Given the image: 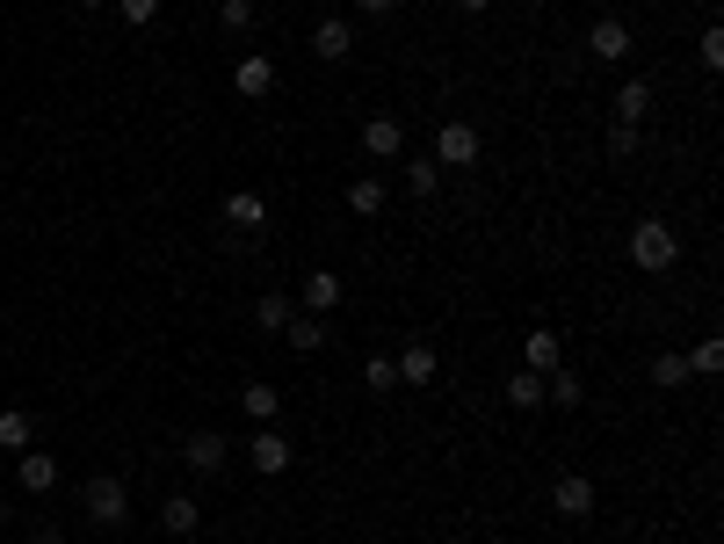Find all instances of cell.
Instances as JSON below:
<instances>
[{"label": "cell", "mask_w": 724, "mask_h": 544, "mask_svg": "<svg viewBox=\"0 0 724 544\" xmlns=\"http://www.w3.org/2000/svg\"><path fill=\"white\" fill-rule=\"evenodd\" d=\"M80 509H87V523L123 530V523H131V493H123V479H117V472H95V479L80 487Z\"/></svg>", "instance_id": "6da1fadb"}, {"label": "cell", "mask_w": 724, "mask_h": 544, "mask_svg": "<svg viewBox=\"0 0 724 544\" xmlns=\"http://www.w3.org/2000/svg\"><path fill=\"white\" fill-rule=\"evenodd\" d=\"M630 262H638L645 276H659V269H673V262H681V240H673V226H667V218H645V226L630 232Z\"/></svg>", "instance_id": "7a4b0ae2"}, {"label": "cell", "mask_w": 724, "mask_h": 544, "mask_svg": "<svg viewBox=\"0 0 724 544\" xmlns=\"http://www.w3.org/2000/svg\"><path fill=\"white\" fill-rule=\"evenodd\" d=\"M479 153H485V139H479V123H464V117H449L442 131H435V167H479Z\"/></svg>", "instance_id": "3957f363"}, {"label": "cell", "mask_w": 724, "mask_h": 544, "mask_svg": "<svg viewBox=\"0 0 724 544\" xmlns=\"http://www.w3.org/2000/svg\"><path fill=\"white\" fill-rule=\"evenodd\" d=\"M224 450H232V443H224L218 428H196V436H182V465H189L196 479H218V472H224Z\"/></svg>", "instance_id": "277c9868"}, {"label": "cell", "mask_w": 724, "mask_h": 544, "mask_svg": "<svg viewBox=\"0 0 724 544\" xmlns=\"http://www.w3.org/2000/svg\"><path fill=\"white\" fill-rule=\"evenodd\" d=\"M551 509L566 515V523H586V515H594V479H586V472H558Z\"/></svg>", "instance_id": "5b68a950"}, {"label": "cell", "mask_w": 724, "mask_h": 544, "mask_svg": "<svg viewBox=\"0 0 724 544\" xmlns=\"http://www.w3.org/2000/svg\"><path fill=\"white\" fill-rule=\"evenodd\" d=\"M586 52L602 58V66H623V58L638 52V44H630V22H616V15H602V22H594V30H586Z\"/></svg>", "instance_id": "8992f818"}, {"label": "cell", "mask_w": 724, "mask_h": 544, "mask_svg": "<svg viewBox=\"0 0 724 544\" xmlns=\"http://www.w3.org/2000/svg\"><path fill=\"white\" fill-rule=\"evenodd\" d=\"M246 457H254V472H261V479H283V472H290V457H297V450H290V443L276 436V428H254V443H246Z\"/></svg>", "instance_id": "52a82bcc"}, {"label": "cell", "mask_w": 724, "mask_h": 544, "mask_svg": "<svg viewBox=\"0 0 724 544\" xmlns=\"http://www.w3.org/2000/svg\"><path fill=\"white\" fill-rule=\"evenodd\" d=\"M355 52V30H348L341 15H327V22H311V58H327V66H341V58Z\"/></svg>", "instance_id": "ba28073f"}, {"label": "cell", "mask_w": 724, "mask_h": 544, "mask_svg": "<svg viewBox=\"0 0 724 544\" xmlns=\"http://www.w3.org/2000/svg\"><path fill=\"white\" fill-rule=\"evenodd\" d=\"M362 153H370V160H398V153H406V123H398V117H370V123H362Z\"/></svg>", "instance_id": "9c48e42d"}, {"label": "cell", "mask_w": 724, "mask_h": 544, "mask_svg": "<svg viewBox=\"0 0 724 544\" xmlns=\"http://www.w3.org/2000/svg\"><path fill=\"white\" fill-rule=\"evenodd\" d=\"M218 218H224L232 232H261V226H268V204H261L254 189H232V196L218 204Z\"/></svg>", "instance_id": "30bf717a"}, {"label": "cell", "mask_w": 724, "mask_h": 544, "mask_svg": "<svg viewBox=\"0 0 724 544\" xmlns=\"http://www.w3.org/2000/svg\"><path fill=\"white\" fill-rule=\"evenodd\" d=\"M392 370H398V385H414V392H420V385H435V370H442V363H435V341H406Z\"/></svg>", "instance_id": "8fae6325"}, {"label": "cell", "mask_w": 724, "mask_h": 544, "mask_svg": "<svg viewBox=\"0 0 724 544\" xmlns=\"http://www.w3.org/2000/svg\"><path fill=\"white\" fill-rule=\"evenodd\" d=\"M196 523H204V501H196V493H167V501H160V530H167V537H196Z\"/></svg>", "instance_id": "7c38bea8"}, {"label": "cell", "mask_w": 724, "mask_h": 544, "mask_svg": "<svg viewBox=\"0 0 724 544\" xmlns=\"http://www.w3.org/2000/svg\"><path fill=\"white\" fill-rule=\"evenodd\" d=\"M15 479H22V493H52L58 487V457L52 450H22L15 457Z\"/></svg>", "instance_id": "4fadbf2b"}, {"label": "cell", "mask_w": 724, "mask_h": 544, "mask_svg": "<svg viewBox=\"0 0 724 544\" xmlns=\"http://www.w3.org/2000/svg\"><path fill=\"white\" fill-rule=\"evenodd\" d=\"M232 88L246 95V102H261V95H276V58H240V73H232Z\"/></svg>", "instance_id": "5bb4252c"}, {"label": "cell", "mask_w": 724, "mask_h": 544, "mask_svg": "<svg viewBox=\"0 0 724 544\" xmlns=\"http://www.w3.org/2000/svg\"><path fill=\"white\" fill-rule=\"evenodd\" d=\"M522 356H529V370H536V378H551V370L566 363V341L536 327V334H522Z\"/></svg>", "instance_id": "9a60e30c"}, {"label": "cell", "mask_w": 724, "mask_h": 544, "mask_svg": "<svg viewBox=\"0 0 724 544\" xmlns=\"http://www.w3.org/2000/svg\"><path fill=\"white\" fill-rule=\"evenodd\" d=\"M283 341H290L297 356H319V349L333 341V334H327V319H319V313H297L290 327H283Z\"/></svg>", "instance_id": "2e32d148"}, {"label": "cell", "mask_w": 724, "mask_h": 544, "mask_svg": "<svg viewBox=\"0 0 724 544\" xmlns=\"http://www.w3.org/2000/svg\"><path fill=\"white\" fill-rule=\"evenodd\" d=\"M333 305H341V276H333V269H311V276H305V313L327 319Z\"/></svg>", "instance_id": "e0dca14e"}, {"label": "cell", "mask_w": 724, "mask_h": 544, "mask_svg": "<svg viewBox=\"0 0 724 544\" xmlns=\"http://www.w3.org/2000/svg\"><path fill=\"white\" fill-rule=\"evenodd\" d=\"M544 400H551V406H566V414H572V406H580V400H586V385H580V370H572V363H558V370H551V378H544Z\"/></svg>", "instance_id": "ac0fdd59"}, {"label": "cell", "mask_w": 724, "mask_h": 544, "mask_svg": "<svg viewBox=\"0 0 724 544\" xmlns=\"http://www.w3.org/2000/svg\"><path fill=\"white\" fill-rule=\"evenodd\" d=\"M384 204H392V189H384V182H377V175H362V182H348V211H355V218H377V211H384Z\"/></svg>", "instance_id": "d6986e66"}, {"label": "cell", "mask_w": 724, "mask_h": 544, "mask_svg": "<svg viewBox=\"0 0 724 544\" xmlns=\"http://www.w3.org/2000/svg\"><path fill=\"white\" fill-rule=\"evenodd\" d=\"M240 406L254 414L261 428H276V414H283V392H276V385H246V392H240Z\"/></svg>", "instance_id": "ffe728a7"}, {"label": "cell", "mask_w": 724, "mask_h": 544, "mask_svg": "<svg viewBox=\"0 0 724 544\" xmlns=\"http://www.w3.org/2000/svg\"><path fill=\"white\" fill-rule=\"evenodd\" d=\"M652 109V80H623L616 88V123H638Z\"/></svg>", "instance_id": "44dd1931"}, {"label": "cell", "mask_w": 724, "mask_h": 544, "mask_svg": "<svg viewBox=\"0 0 724 544\" xmlns=\"http://www.w3.org/2000/svg\"><path fill=\"white\" fill-rule=\"evenodd\" d=\"M254 319H261V327H268V334H283V327H290V319H297V298H290V291H268V298L254 305Z\"/></svg>", "instance_id": "7402d4cb"}, {"label": "cell", "mask_w": 724, "mask_h": 544, "mask_svg": "<svg viewBox=\"0 0 724 544\" xmlns=\"http://www.w3.org/2000/svg\"><path fill=\"white\" fill-rule=\"evenodd\" d=\"M652 385H659V392H681V385H689V356H681V349L652 356Z\"/></svg>", "instance_id": "603a6c76"}, {"label": "cell", "mask_w": 724, "mask_h": 544, "mask_svg": "<svg viewBox=\"0 0 724 544\" xmlns=\"http://www.w3.org/2000/svg\"><path fill=\"white\" fill-rule=\"evenodd\" d=\"M507 406H515V414L544 406V378H536V370H515V378H507Z\"/></svg>", "instance_id": "cb8c5ba5"}, {"label": "cell", "mask_w": 724, "mask_h": 544, "mask_svg": "<svg viewBox=\"0 0 724 544\" xmlns=\"http://www.w3.org/2000/svg\"><path fill=\"white\" fill-rule=\"evenodd\" d=\"M30 436H36V422L8 406V414H0V450H30Z\"/></svg>", "instance_id": "d4e9b609"}, {"label": "cell", "mask_w": 724, "mask_h": 544, "mask_svg": "<svg viewBox=\"0 0 724 544\" xmlns=\"http://www.w3.org/2000/svg\"><path fill=\"white\" fill-rule=\"evenodd\" d=\"M218 30L246 36V30H254V0H218Z\"/></svg>", "instance_id": "484cf974"}, {"label": "cell", "mask_w": 724, "mask_h": 544, "mask_svg": "<svg viewBox=\"0 0 724 544\" xmlns=\"http://www.w3.org/2000/svg\"><path fill=\"white\" fill-rule=\"evenodd\" d=\"M406 189L435 196V189H442V167H435V160H406Z\"/></svg>", "instance_id": "4316f807"}, {"label": "cell", "mask_w": 724, "mask_h": 544, "mask_svg": "<svg viewBox=\"0 0 724 544\" xmlns=\"http://www.w3.org/2000/svg\"><path fill=\"white\" fill-rule=\"evenodd\" d=\"M724 370V341H695V356H689V378H717Z\"/></svg>", "instance_id": "83f0119b"}, {"label": "cell", "mask_w": 724, "mask_h": 544, "mask_svg": "<svg viewBox=\"0 0 724 544\" xmlns=\"http://www.w3.org/2000/svg\"><path fill=\"white\" fill-rule=\"evenodd\" d=\"M362 385H370V392H398V370H392V356H370V363H362Z\"/></svg>", "instance_id": "f1b7e54d"}, {"label": "cell", "mask_w": 724, "mask_h": 544, "mask_svg": "<svg viewBox=\"0 0 724 544\" xmlns=\"http://www.w3.org/2000/svg\"><path fill=\"white\" fill-rule=\"evenodd\" d=\"M608 160H638V123H608Z\"/></svg>", "instance_id": "f546056e"}, {"label": "cell", "mask_w": 724, "mask_h": 544, "mask_svg": "<svg viewBox=\"0 0 724 544\" xmlns=\"http://www.w3.org/2000/svg\"><path fill=\"white\" fill-rule=\"evenodd\" d=\"M117 15H123V22H131V30H145V22H153V15H160V0H117Z\"/></svg>", "instance_id": "4dcf8cb0"}, {"label": "cell", "mask_w": 724, "mask_h": 544, "mask_svg": "<svg viewBox=\"0 0 724 544\" xmlns=\"http://www.w3.org/2000/svg\"><path fill=\"white\" fill-rule=\"evenodd\" d=\"M695 52H703V66H710V73L724 66V30H717V22H710V30H703V44H695Z\"/></svg>", "instance_id": "1f68e13d"}, {"label": "cell", "mask_w": 724, "mask_h": 544, "mask_svg": "<svg viewBox=\"0 0 724 544\" xmlns=\"http://www.w3.org/2000/svg\"><path fill=\"white\" fill-rule=\"evenodd\" d=\"M355 8H362V15H370V22H384V15H392V8H398V0H355Z\"/></svg>", "instance_id": "d6a6232c"}, {"label": "cell", "mask_w": 724, "mask_h": 544, "mask_svg": "<svg viewBox=\"0 0 724 544\" xmlns=\"http://www.w3.org/2000/svg\"><path fill=\"white\" fill-rule=\"evenodd\" d=\"M30 544H66V530H52V523H44V530H36Z\"/></svg>", "instance_id": "836d02e7"}, {"label": "cell", "mask_w": 724, "mask_h": 544, "mask_svg": "<svg viewBox=\"0 0 724 544\" xmlns=\"http://www.w3.org/2000/svg\"><path fill=\"white\" fill-rule=\"evenodd\" d=\"M457 8H464V15H485V8H493V0H457Z\"/></svg>", "instance_id": "e575fe53"}, {"label": "cell", "mask_w": 724, "mask_h": 544, "mask_svg": "<svg viewBox=\"0 0 724 544\" xmlns=\"http://www.w3.org/2000/svg\"><path fill=\"white\" fill-rule=\"evenodd\" d=\"M80 8H109V0H80Z\"/></svg>", "instance_id": "d590c367"}, {"label": "cell", "mask_w": 724, "mask_h": 544, "mask_svg": "<svg viewBox=\"0 0 724 544\" xmlns=\"http://www.w3.org/2000/svg\"><path fill=\"white\" fill-rule=\"evenodd\" d=\"M0 530H8V501H0Z\"/></svg>", "instance_id": "8d00e7d4"}, {"label": "cell", "mask_w": 724, "mask_h": 544, "mask_svg": "<svg viewBox=\"0 0 724 544\" xmlns=\"http://www.w3.org/2000/svg\"><path fill=\"white\" fill-rule=\"evenodd\" d=\"M529 8H551V0H529Z\"/></svg>", "instance_id": "74e56055"}]
</instances>
